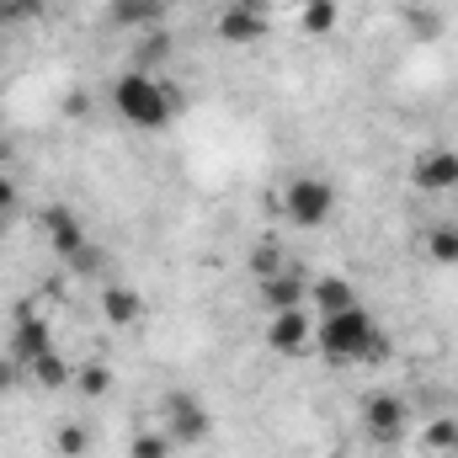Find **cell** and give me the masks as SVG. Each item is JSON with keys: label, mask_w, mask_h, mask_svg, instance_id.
Instances as JSON below:
<instances>
[{"label": "cell", "mask_w": 458, "mask_h": 458, "mask_svg": "<svg viewBox=\"0 0 458 458\" xmlns=\"http://www.w3.org/2000/svg\"><path fill=\"white\" fill-rule=\"evenodd\" d=\"M16 208H21V187H16V176H5V171H0V214H11V219H16Z\"/></svg>", "instance_id": "4316f807"}, {"label": "cell", "mask_w": 458, "mask_h": 458, "mask_svg": "<svg viewBox=\"0 0 458 458\" xmlns=\"http://www.w3.org/2000/svg\"><path fill=\"white\" fill-rule=\"evenodd\" d=\"M405 427H411V405L400 400V394H389V389H373V394H362V432L373 437V443H400L405 437Z\"/></svg>", "instance_id": "52a82bcc"}, {"label": "cell", "mask_w": 458, "mask_h": 458, "mask_svg": "<svg viewBox=\"0 0 458 458\" xmlns=\"http://www.w3.org/2000/svg\"><path fill=\"white\" fill-rule=\"evenodd\" d=\"M411 187L427 192V198L458 192V149H448V144H427V149L411 160Z\"/></svg>", "instance_id": "9c48e42d"}, {"label": "cell", "mask_w": 458, "mask_h": 458, "mask_svg": "<svg viewBox=\"0 0 458 458\" xmlns=\"http://www.w3.org/2000/svg\"><path fill=\"white\" fill-rule=\"evenodd\" d=\"M315 352L331 362V368H352V362H384L389 357V336L378 331V320L352 304L342 315H326L315 320Z\"/></svg>", "instance_id": "7a4b0ae2"}, {"label": "cell", "mask_w": 458, "mask_h": 458, "mask_svg": "<svg viewBox=\"0 0 458 458\" xmlns=\"http://www.w3.org/2000/svg\"><path fill=\"white\" fill-rule=\"evenodd\" d=\"M171 5H176V0H171Z\"/></svg>", "instance_id": "d6a6232c"}, {"label": "cell", "mask_w": 458, "mask_h": 458, "mask_svg": "<svg viewBox=\"0 0 458 458\" xmlns=\"http://www.w3.org/2000/svg\"><path fill=\"white\" fill-rule=\"evenodd\" d=\"M214 32L225 38L229 48H250L272 32V0H229L214 21Z\"/></svg>", "instance_id": "8992f818"}, {"label": "cell", "mask_w": 458, "mask_h": 458, "mask_svg": "<svg viewBox=\"0 0 458 458\" xmlns=\"http://www.w3.org/2000/svg\"><path fill=\"white\" fill-rule=\"evenodd\" d=\"M54 0H0V21H32V16H43Z\"/></svg>", "instance_id": "d4e9b609"}, {"label": "cell", "mask_w": 458, "mask_h": 458, "mask_svg": "<svg viewBox=\"0 0 458 458\" xmlns=\"http://www.w3.org/2000/svg\"><path fill=\"white\" fill-rule=\"evenodd\" d=\"M128 458H171V437H165L160 427H155V432H133Z\"/></svg>", "instance_id": "cb8c5ba5"}, {"label": "cell", "mask_w": 458, "mask_h": 458, "mask_svg": "<svg viewBox=\"0 0 458 458\" xmlns=\"http://www.w3.org/2000/svg\"><path fill=\"white\" fill-rule=\"evenodd\" d=\"M86 448H91V432L81 421H59L54 427V454L59 458H86Z\"/></svg>", "instance_id": "44dd1931"}, {"label": "cell", "mask_w": 458, "mask_h": 458, "mask_svg": "<svg viewBox=\"0 0 458 458\" xmlns=\"http://www.w3.org/2000/svg\"><path fill=\"white\" fill-rule=\"evenodd\" d=\"M86 113H91V91H86V86H75V91H64V117H75V123H81Z\"/></svg>", "instance_id": "83f0119b"}, {"label": "cell", "mask_w": 458, "mask_h": 458, "mask_svg": "<svg viewBox=\"0 0 458 458\" xmlns=\"http://www.w3.org/2000/svg\"><path fill=\"white\" fill-rule=\"evenodd\" d=\"M5 155H11V144H5V128H0V160H5Z\"/></svg>", "instance_id": "4dcf8cb0"}, {"label": "cell", "mask_w": 458, "mask_h": 458, "mask_svg": "<svg viewBox=\"0 0 458 458\" xmlns=\"http://www.w3.org/2000/svg\"><path fill=\"white\" fill-rule=\"evenodd\" d=\"M75 389H81L86 400H102V394H113V368H107L102 357L81 362V368H75Z\"/></svg>", "instance_id": "ffe728a7"}, {"label": "cell", "mask_w": 458, "mask_h": 458, "mask_svg": "<svg viewBox=\"0 0 458 458\" xmlns=\"http://www.w3.org/2000/svg\"><path fill=\"white\" fill-rule=\"evenodd\" d=\"M261 342L272 346L277 357H299L304 346H315V315H310L304 304H299V310H272Z\"/></svg>", "instance_id": "30bf717a"}, {"label": "cell", "mask_w": 458, "mask_h": 458, "mask_svg": "<svg viewBox=\"0 0 458 458\" xmlns=\"http://www.w3.org/2000/svg\"><path fill=\"white\" fill-rule=\"evenodd\" d=\"M454 454H458V443H454Z\"/></svg>", "instance_id": "1f68e13d"}, {"label": "cell", "mask_w": 458, "mask_h": 458, "mask_svg": "<svg viewBox=\"0 0 458 458\" xmlns=\"http://www.w3.org/2000/svg\"><path fill=\"white\" fill-rule=\"evenodd\" d=\"M304 304H310L315 320H326V315H342V310L362 304V299H357V283H352V277H342V272H315Z\"/></svg>", "instance_id": "7c38bea8"}, {"label": "cell", "mask_w": 458, "mask_h": 458, "mask_svg": "<svg viewBox=\"0 0 458 458\" xmlns=\"http://www.w3.org/2000/svg\"><path fill=\"white\" fill-rule=\"evenodd\" d=\"M38 225H43V240H48V250L59 256V267H64V261H75V256L91 245V234H86V219H81L70 203H48Z\"/></svg>", "instance_id": "ba28073f"}, {"label": "cell", "mask_w": 458, "mask_h": 458, "mask_svg": "<svg viewBox=\"0 0 458 458\" xmlns=\"http://www.w3.org/2000/svg\"><path fill=\"white\" fill-rule=\"evenodd\" d=\"M171 48H176V38H171L165 27L139 32V38H133V59H128V70H149V75H160V64L171 59Z\"/></svg>", "instance_id": "9a60e30c"}, {"label": "cell", "mask_w": 458, "mask_h": 458, "mask_svg": "<svg viewBox=\"0 0 458 458\" xmlns=\"http://www.w3.org/2000/svg\"><path fill=\"white\" fill-rule=\"evenodd\" d=\"M165 11H171V0H113L107 5V16H113V27L123 32H155V27H165Z\"/></svg>", "instance_id": "5bb4252c"}, {"label": "cell", "mask_w": 458, "mask_h": 458, "mask_svg": "<svg viewBox=\"0 0 458 458\" xmlns=\"http://www.w3.org/2000/svg\"><path fill=\"white\" fill-rule=\"evenodd\" d=\"M160 432L171 437V448H203L214 437V411L203 394L192 389H171L160 400Z\"/></svg>", "instance_id": "3957f363"}, {"label": "cell", "mask_w": 458, "mask_h": 458, "mask_svg": "<svg viewBox=\"0 0 458 458\" xmlns=\"http://www.w3.org/2000/svg\"><path fill=\"white\" fill-rule=\"evenodd\" d=\"M427 256H432L443 272H458V225L454 219H443V225L427 229Z\"/></svg>", "instance_id": "ac0fdd59"}, {"label": "cell", "mask_w": 458, "mask_h": 458, "mask_svg": "<svg viewBox=\"0 0 458 458\" xmlns=\"http://www.w3.org/2000/svg\"><path fill=\"white\" fill-rule=\"evenodd\" d=\"M16 384H21V362L11 352H0V394H11Z\"/></svg>", "instance_id": "f1b7e54d"}, {"label": "cell", "mask_w": 458, "mask_h": 458, "mask_svg": "<svg viewBox=\"0 0 458 458\" xmlns=\"http://www.w3.org/2000/svg\"><path fill=\"white\" fill-rule=\"evenodd\" d=\"M277 214L293 229H326L336 214V187L326 176H293L277 198Z\"/></svg>", "instance_id": "277c9868"}, {"label": "cell", "mask_w": 458, "mask_h": 458, "mask_svg": "<svg viewBox=\"0 0 458 458\" xmlns=\"http://www.w3.org/2000/svg\"><path fill=\"white\" fill-rule=\"evenodd\" d=\"M411 32H416L421 43H432V38H443V16H437V11H411Z\"/></svg>", "instance_id": "484cf974"}, {"label": "cell", "mask_w": 458, "mask_h": 458, "mask_svg": "<svg viewBox=\"0 0 458 458\" xmlns=\"http://www.w3.org/2000/svg\"><path fill=\"white\" fill-rule=\"evenodd\" d=\"M421 443H427L432 454H454V443H458V421H454V416H437V421H427Z\"/></svg>", "instance_id": "603a6c76"}, {"label": "cell", "mask_w": 458, "mask_h": 458, "mask_svg": "<svg viewBox=\"0 0 458 458\" xmlns=\"http://www.w3.org/2000/svg\"><path fill=\"white\" fill-rule=\"evenodd\" d=\"M97 310H102V320H107L113 331H139V326L149 320V299H144L139 288H128V283H102Z\"/></svg>", "instance_id": "8fae6325"}, {"label": "cell", "mask_w": 458, "mask_h": 458, "mask_svg": "<svg viewBox=\"0 0 458 458\" xmlns=\"http://www.w3.org/2000/svg\"><path fill=\"white\" fill-rule=\"evenodd\" d=\"M283 267H288V250H283V240H277L272 229H261V234H256V245L245 250V272L261 283V277H272V272H283Z\"/></svg>", "instance_id": "2e32d148"}, {"label": "cell", "mask_w": 458, "mask_h": 458, "mask_svg": "<svg viewBox=\"0 0 458 458\" xmlns=\"http://www.w3.org/2000/svg\"><path fill=\"white\" fill-rule=\"evenodd\" d=\"M70 267V277H86V283H102V272H107V250L102 245H86L75 261H64Z\"/></svg>", "instance_id": "7402d4cb"}, {"label": "cell", "mask_w": 458, "mask_h": 458, "mask_svg": "<svg viewBox=\"0 0 458 458\" xmlns=\"http://www.w3.org/2000/svg\"><path fill=\"white\" fill-rule=\"evenodd\" d=\"M5 352L21 362V373L38 368L48 352H59V336H54V326H48V315H43L38 304H21V310L11 315V326H5Z\"/></svg>", "instance_id": "5b68a950"}, {"label": "cell", "mask_w": 458, "mask_h": 458, "mask_svg": "<svg viewBox=\"0 0 458 458\" xmlns=\"http://www.w3.org/2000/svg\"><path fill=\"white\" fill-rule=\"evenodd\" d=\"M27 378L38 384V389H48V394H59V389H70L75 384V362L64 357V352H48L38 368H27Z\"/></svg>", "instance_id": "e0dca14e"}, {"label": "cell", "mask_w": 458, "mask_h": 458, "mask_svg": "<svg viewBox=\"0 0 458 458\" xmlns=\"http://www.w3.org/2000/svg\"><path fill=\"white\" fill-rule=\"evenodd\" d=\"M256 293H261V304H267V315L272 310H299L304 304V293H310V277H304V267H283V272H272V277H261L256 283ZM310 310V304H304Z\"/></svg>", "instance_id": "4fadbf2b"}, {"label": "cell", "mask_w": 458, "mask_h": 458, "mask_svg": "<svg viewBox=\"0 0 458 458\" xmlns=\"http://www.w3.org/2000/svg\"><path fill=\"white\" fill-rule=\"evenodd\" d=\"M336 21H342V5H336V0H304V11H299V27H304L310 38L336 32Z\"/></svg>", "instance_id": "d6986e66"}, {"label": "cell", "mask_w": 458, "mask_h": 458, "mask_svg": "<svg viewBox=\"0 0 458 458\" xmlns=\"http://www.w3.org/2000/svg\"><path fill=\"white\" fill-rule=\"evenodd\" d=\"M107 102H113V113L123 117L128 128H139V133H165L176 117L187 113L182 86H171L165 75H149V70H123L113 81V91H107Z\"/></svg>", "instance_id": "6da1fadb"}, {"label": "cell", "mask_w": 458, "mask_h": 458, "mask_svg": "<svg viewBox=\"0 0 458 458\" xmlns=\"http://www.w3.org/2000/svg\"><path fill=\"white\" fill-rule=\"evenodd\" d=\"M5 234H11V214H0V240H5Z\"/></svg>", "instance_id": "f546056e"}]
</instances>
